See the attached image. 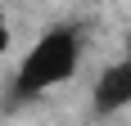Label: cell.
<instances>
[{
	"mask_svg": "<svg viewBox=\"0 0 131 126\" xmlns=\"http://www.w3.org/2000/svg\"><path fill=\"white\" fill-rule=\"evenodd\" d=\"M81 63V32L77 27H50L45 36L27 50L14 77V99H41L45 90L63 86Z\"/></svg>",
	"mask_w": 131,
	"mask_h": 126,
	"instance_id": "1",
	"label": "cell"
},
{
	"mask_svg": "<svg viewBox=\"0 0 131 126\" xmlns=\"http://www.w3.org/2000/svg\"><path fill=\"white\" fill-rule=\"evenodd\" d=\"M91 104H95V113H122L131 104V63H108L104 72L95 77V86H91Z\"/></svg>",
	"mask_w": 131,
	"mask_h": 126,
	"instance_id": "2",
	"label": "cell"
},
{
	"mask_svg": "<svg viewBox=\"0 0 131 126\" xmlns=\"http://www.w3.org/2000/svg\"><path fill=\"white\" fill-rule=\"evenodd\" d=\"M122 63H131V41H127V59H122Z\"/></svg>",
	"mask_w": 131,
	"mask_h": 126,
	"instance_id": "3",
	"label": "cell"
}]
</instances>
